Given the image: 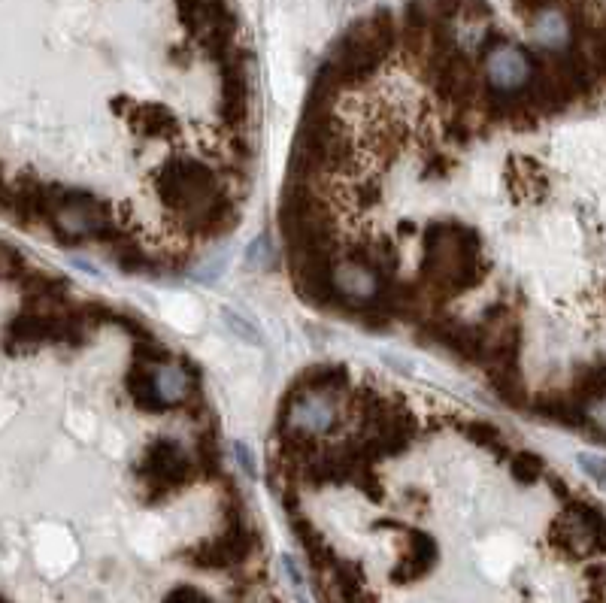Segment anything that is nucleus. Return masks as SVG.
Instances as JSON below:
<instances>
[{"mask_svg": "<svg viewBox=\"0 0 606 603\" xmlns=\"http://www.w3.org/2000/svg\"><path fill=\"white\" fill-rule=\"evenodd\" d=\"M482 276L479 237L470 228L437 222L422 237V282L434 297H455Z\"/></svg>", "mask_w": 606, "mask_h": 603, "instance_id": "1", "label": "nucleus"}, {"mask_svg": "<svg viewBox=\"0 0 606 603\" xmlns=\"http://www.w3.org/2000/svg\"><path fill=\"white\" fill-rule=\"evenodd\" d=\"M397 46V25L391 10H376L367 19H358L334 46L328 64L337 73L343 88H355L367 82L379 64L391 55Z\"/></svg>", "mask_w": 606, "mask_h": 603, "instance_id": "2", "label": "nucleus"}, {"mask_svg": "<svg viewBox=\"0 0 606 603\" xmlns=\"http://www.w3.org/2000/svg\"><path fill=\"white\" fill-rule=\"evenodd\" d=\"M158 194L173 213H179V219L188 228L222 191H219V179L210 164L194 161V158H179V161L164 164V170L158 176Z\"/></svg>", "mask_w": 606, "mask_h": 603, "instance_id": "3", "label": "nucleus"}, {"mask_svg": "<svg viewBox=\"0 0 606 603\" xmlns=\"http://www.w3.org/2000/svg\"><path fill=\"white\" fill-rule=\"evenodd\" d=\"M343 394L346 391L294 382V391L285 397L282 413H279V431L307 434V437L331 434L343 416Z\"/></svg>", "mask_w": 606, "mask_h": 603, "instance_id": "4", "label": "nucleus"}, {"mask_svg": "<svg viewBox=\"0 0 606 603\" xmlns=\"http://www.w3.org/2000/svg\"><path fill=\"white\" fill-rule=\"evenodd\" d=\"M61 243H79V240H116L119 234L113 231L110 210L88 191H70L61 188L55 207L46 219Z\"/></svg>", "mask_w": 606, "mask_h": 603, "instance_id": "5", "label": "nucleus"}, {"mask_svg": "<svg viewBox=\"0 0 606 603\" xmlns=\"http://www.w3.org/2000/svg\"><path fill=\"white\" fill-rule=\"evenodd\" d=\"M552 546L570 558H591L606 552V516L591 504H570L552 525Z\"/></svg>", "mask_w": 606, "mask_h": 603, "instance_id": "6", "label": "nucleus"}, {"mask_svg": "<svg viewBox=\"0 0 606 603\" xmlns=\"http://www.w3.org/2000/svg\"><path fill=\"white\" fill-rule=\"evenodd\" d=\"M191 473H194L191 458L182 452L176 440L170 437L152 440L140 464V479L146 485V504H161L170 491L182 488L191 479Z\"/></svg>", "mask_w": 606, "mask_h": 603, "instance_id": "7", "label": "nucleus"}, {"mask_svg": "<svg viewBox=\"0 0 606 603\" xmlns=\"http://www.w3.org/2000/svg\"><path fill=\"white\" fill-rule=\"evenodd\" d=\"M482 58H485V82H488V91L494 94L519 97L534 82L537 61L522 46L494 43Z\"/></svg>", "mask_w": 606, "mask_h": 603, "instance_id": "8", "label": "nucleus"}, {"mask_svg": "<svg viewBox=\"0 0 606 603\" xmlns=\"http://www.w3.org/2000/svg\"><path fill=\"white\" fill-rule=\"evenodd\" d=\"M255 534L252 528H246V522L228 525L219 537L197 543L194 549L185 552V561L197 570H231L243 561H249V555L255 552Z\"/></svg>", "mask_w": 606, "mask_h": 603, "instance_id": "9", "label": "nucleus"}, {"mask_svg": "<svg viewBox=\"0 0 606 603\" xmlns=\"http://www.w3.org/2000/svg\"><path fill=\"white\" fill-rule=\"evenodd\" d=\"M331 288L337 300H346L352 307H373L385 294L382 273L367 261H334L331 264Z\"/></svg>", "mask_w": 606, "mask_h": 603, "instance_id": "10", "label": "nucleus"}, {"mask_svg": "<svg viewBox=\"0 0 606 603\" xmlns=\"http://www.w3.org/2000/svg\"><path fill=\"white\" fill-rule=\"evenodd\" d=\"M431 82L437 85V91L452 100L458 107H467L479 97V76H476V67L470 64V58L464 52H452L431 76Z\"/></svg>", "mask_w": 606, "mask_h": 603, "instance_id": "11", "label": "nucleus"}, {"mask_svg": "<svg viewBox=\"0 0 606 603\" xmlns=\"http://www.w3.org/2000/svg\"><path fill=\"white\" fill-rule=\"evenodd\" d=\"M440 549L434 543L431 534L425 531H407V546H403V558L397 561V567L391 570V582L397 585H413L419 579H425L434 567H437Z\"/></svg>", "mask_w": 606, "mask_h": 603, "instance_id": "12", "label": "nucleus"}, {"mask_svg": "<svg viewBox=\"0 0 606 603\" xmlns=\"http://www.w3.org/2000/svg\"><path fill=\"white\" fill-rule=\"evenodd\" d=\"M425 331L431 340H437L440 346H446L458 358H470V361L482 358V328H476V325H464L458 319L443 316V319L428 322Z\"/></svg>", "mask_w": 606, "mask_h": 603, "instance_id": "13", "label": "nucleus"}, {"mask_svg": "<svg viewBox=\"0 0 606 603\" xmlns=\"http://www.w3.org/2000/svg\"><path fill=\"white\" fill-rule=\"evenodd\" d=\"M291 534H294V540L300 543V549L307 552L310 567H313L316 576H325V573H331V570L337 567V561H340L337 552L331 549V543L322 537V531H319L310 519L294 516V519H291Z\"/></svg>", "mask_w": 606, "mask_h": 603, "instance_id": "14", "label": "nucleus"}, {"mask_svg": "<svg viewBox=\"0 0 606 603\" xmlns=\"http://www.w3.org/2000/svg\"><path fill=\"white\" fill-rule=\"evenodd\" d=\"M155 385H158V394L164 400V407H182L194 397V379L176 361L155 364Z\"/></svg>", "mask_w": 606, "mask_h": 603, "instance_id": "15", "label": "nucleus"}, {"mask_svg": "<svg viewBox=\"0 0 606 603\" xmlns=\"http://www.w3.org/2000/svg\"><path fill=\"white\" fill-rule=\"evenodd\" d=\"M125 388H128V394H131V400H134L137 410H146V413H161V410H167L164 400H161V394H158V385H155V364L134 358V367H131L128 376H125Z\"/></svg>", "mask_w": 606, "mask_h": 603, "instance_id": "16", "label": "nucleus"}, {"mask_svg": "<svg viewBox=\"0 0 606 603\" xmlns=\"http://www.w3.org/2000/svg\"><path fill=\"white\" fill-rule=\"evenodd\" d=\"M131 122L143 137H152V140H170L179 134V119L167 107H158V104L137 107L131 113Z\"/></svg>", "mask_w": 606, "mask_h": 603, "instance_id": "17", "label": "nucleus"}, {"mask_svg": "<svg viewBox=\"0 0 606 603\" xmlns=\"http://www.w3.org/2000/svg\"><path fill=\"white\" fill-rule=\"evenodd\" d=\"M534 19H537V22H534V37H537V43H540L543 49L558 52V49H564V46H567V37H570V22H567L561 13L546 10V13L534 16Z\"/></svg>", "mask_w": 606, "mask_h": 603, "instance_id": "18", "label": "nucleus"}, {"mask_svg": "<svg viewBox=\"0 0 606 603\" xmlns=\"http://www.w3.org/2000/svg\"><path fill=\"white\" fill-rule=\"evenodd\" d=\"M534 410L543 419H552V422H561L570 428L585 425V404L582 400H573V397H549V400H540Z\"/></svg>", "mask_w": 606, "mask_h": 603, "instance_id": "19", "label": "nucleus"}, {"mask_svg": "<svg viewBox=\"0 0 606 603\" xmlns=\"http://www.w3.org/2000/svg\"><path fill=\"white\" fill-rule=\"evenodd\" d=\"M219 434L213 428H204L197 434V461H200V470H204L210 479L219 476V461H222V452H219Z\"/></svg>", "mask_w": 606, "mask_h": 603, "instance_id": "20", "label": "nucleus"}, {"mask_svg": "<svg viewBox=\"0 0 606 603\" xmlns=\"http://www.w3.org/2000/svg\"><path fill=\"white\" fill-rule=\"evenodd\" d=\"M510 470H513L516 482H522V485H534V482L546 473V464H543V458L534 455V452H516L513 461H510Z\"/></svg>", "mask_w": 606, "mask_h": 603, "instance_id": "21", "label": "nucleus"}, {"mask_svg": "<svg viewBox=\"0 0 606 603\" xmlns=\"http://www.w3.org/2000/svg\"><path fill=\"white\" fill-rule=\"evenodd\" d=\"M246 267H252V270H273L276 267V249H273V240L267 234H261L249 243Z\"/></svg>", "mask_w": 606, "mask_h": 603, "instance_id": "22", "label": "nucleus"}, {"mask_svg": "<svg viewBox=\"0 0 606 603\" xmlns=\"http://www.w3.org/2000/svg\"><path fill=\"white\" fill-rule=\"evenodd\" d=\"M464 437L482 449H491V452H500L503 449V437H500V428L491 425V422H467L464 425Z\"/></svg>", "mask_w": 606, "mask_h": 603, "instance_id": "23", "label": "nucleus"}, {"mask_svg": "<svg viewBox=\"0 0 606 603\" xmlns=\"http://www.w3.org/2000/svg\"><path fill=\"white\" fill-rule=\"evenodd\" d=\"M364 261L385 276V273H391L397 267V252H394L391 240H376V243L364 246Z\"/></svg>", "mask_w": 606, "mask_h": 603, "instance_id": "24", "label": "nucleus"}, {"mask_svg": "<svg viewBox=\"0 0 606 603\" xmlns=\"http://www.w3.org/2000/svg\"><path fill=\"white\" fill-rule=\"evenodd\" d=\"M585 425H591L600 437H606V394L591 397L585 404Z\"/></svg>", "mask_w": 606, "mask_h": 603, "instance_id": "25", "label": "nucleus"}, {"mask_svg": "<svg viewBox=\"0 0 606 603\" xmlns=\"http://www.w3.org/2000/svg\"><path fill=\"white\" fill-rule=\"evenodd\" d=\"M222 319L234 328V334L240 337V340H246V343H255V346H261L264 340H261V334H258V328L252 325V322H246V319H240L237 313H231V310H225L222 313Z\"/></svg>", "mask_w": 606, "mask_h": 603, "instance_id": "26", "label": "nucleus"}, {"mask_svg": "<svg viewBox=\"0 0 606 603\" xmlns=\"http://www.w3.org/2000/svg\"><path fill=\"white\" fill-rule=\"evenodd\" d=\"M164 603H213V600L200 588H194V585H179V588H173L164 597Z\"/></svg>", "mask_w": 606, "mask_h": 603, "instance_id": "27", "label": "nucleus"}, {"mask_svg": "<svg viewBox=\"0 0 606 603\" xmlns=\"http://www.w3.org/2000/svg\"><path fill=\"white\" fill-rule=\"evenodd\" d=\"M225 264H228V258L219 252V255H210V258H204L200 261V267L194 270V276L200 279V282H210V279H216L222 270H225Z\"/></svg>", "mask_w": 606, "mask_h": 603, "instance_id": "28", "label": "nucleus"}, {"mask_svg": "<svg viewBox=\"0 0 606 603\" xmlns=\"http://www.w3.org/2000/svg\"><path fill=\"white\" fill-rule=\"evenodd\" d=\"M579 467L600 485V488H606V461L603 458H594V455H582L579 458Z\"/></svg>", "mask_w": 606, "mask_h": 603, "instance_id": "29", "label": "nucleus"}, {"mask_svg": "<svg viewBox=\"0 0 606 603\" xmlns=\"http://www.w3.org/2000/svg\"><path fill=\"white\" fill-rule=\"evenodd\" d=\"M491 16V7L485 0H461V19L467 22H485Z\"/></svg>", "mask_w": 606, "mask_h": 603, "instance_id": "30", "label": "nucleus"}, {"mask_svg": "<svg viewBox=\"0 0 606 603\" xmlns=\"http://www.w3.org/2000/svg\"><path fill=\"white\" fill-rule=\"evenodd\" d=\"M231 449H234V458L243 467V473H249V479H255L258 476V464H255V455L246 449V443H234Z\"/></svg>", "mask_w": 606, "mask_h": 603, "instance_id": "31", "label": "nucleus"}, {"mask_svg": "<svg viewBox=\"0 0 606 603\" xmlns=\"http://www.w3.org/2000/svg\"><path fill=\"white\" fill-rule=\"evenodd\" d=\"M513 4H516V10L525 13V16H540V13L552 10L555 0H513Z\"/></svg>", "mask_w": 606, "mask_h": 603, "instance_id": "32", "label": "nucleus"}]
</instances>
